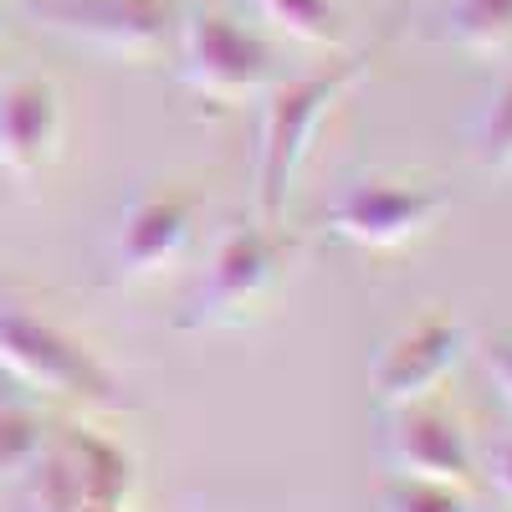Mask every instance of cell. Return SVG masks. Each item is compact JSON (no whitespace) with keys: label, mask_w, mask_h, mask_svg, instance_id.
Masks as SVG:
<instances>
[{"label":"cell","mask_w":512,"mask_h":512,"mask_svg":"<svg viewBox=\"0 0 512 512\" xmlns=\"http://www.w3.org/2000/svg\"><path fill=\"white\" fill-rule=\"evenodd\" d=\"M364 62H344L313 77H292L272 82L262 93V118H256V164H251V185H256V226L282 231L287 216V195L297 180V164L308 159V144L318 134V123L338 108L349 88H359Z\"/></svg>","instance_id":"cell-1"},{"label":"cell","mask_w":512,"mask_h":512,"mask_svg":"<svg viewBox=\"0 0 512 512\" xmlns=\"http://www.w3.org/2000/svg\"><path fill=\"white\" fill-rule=\"evenodd\" d=\"M31 512H123L134 497V461L98 431H62L21 472Z\"/></svg>","instance_id":"cell-2"},{"label":"cell","mask_w":512,"mask_h":512,"mask_svg":"<svg viewBox=\"0 0 512 512\" xmlns=\"http://www.w3.org/2000/svg\"><path fill=\"white\" fill-rule=\"evenodd\" d=\"M180 82L210 103L236 108L246 98H262L277 82V67L246 26L221 11H195L180 21Z\"/></svg>","instance_id":"cell-3"},{"label":"cell","mask_w":512,"mask_h":512,"mask_svg":"<svg viewBox=\"0 0 512 512\" xmlns=\"http://www.w3.org/2000/svg\"><path fill=\"white\" fill-rule=\"evenodd\" d=\"M26 16L108 62H154L169 36V0H31Z\"/></svg>","instance_id":"cell-4"},{"label":"cell","mask_w":512,"mask_h":512,"mask_svg":"<svg viewBox=\"0 0 512 512\" xmlns=\"http://www.w3.org/2000/svg\"><path fill=\"white\" fill-rule=\"evenodd\" d=\"M0 369L31 384L41 395H82V400H113L108 369L52 323L36 313L0 303Z\"/></svg>","instance_id":"cell-5"},{"label":"cell","mask_w":512,"mask_h":512,"mask_svg":"<svg viewBox=\"0 0 512 512\" xmlns=\"http://www.w3.org/2000/svg\"><path fill=\"white\" fill-rule=\"evenodd\" d=\"M272 277H277V231L231 226L205 256V272H200V287L190 297L185 328L246 323V313L267 297Z\"/></svg>","instance_id":"cell-6"},{"label":"cell","mask_w":512,"mask_h":512,"mask_svg":"<svg viewBox=\"0 0 512 512\" xmlns=\"http://www.w3.org/2000/svg\"><path fill=\"white\" fill-rule=\"evenodd\" d=\"M446 200L425 185H400V180H354L344 195L328 205L323 231L349 241V246H369V251H390L405 246L415 236H425L441 221Z\"/></svg>","instance_id":"cell-7"},{"label":"cell","mask_w":512,"mask_h":512,"mask_svg":"<svg viewBox=\"0 0 512 512\" xmlns=\"http://www.w3.org/2000/svg\"><path fill=\"white\" fill-rule=\"evenodd\" d=\"M466 349V328L451 318H415L410 328H400L369 364V390L384 410L400 405H420L436 384L461 364Z\"/></svg>","instance_id":"cell-8"},{"label":"cell","mask_w":512,"mask_h":512,"mask_svg":"<svg viewBox=\"0 0 512 512\" xmlns=\"http://www.w3.org/2000/svg\"><path fill=\"white\" fill-rule=\"evenodd\" d=\"M195 236V195L185 190H149L118 216L108 267L113 282H149L185 256Z\"/></svg>","instance_id":"cell-9"},{"label":"cell","mask_w":512,"mask_h":512,"mask_svg":"<svg viewBox=\"0 0 512 512\" xmlns=\"http://www.w3.org/2000/svg\"><path fill=\"white\" fill-rule=\"evenodd\" d=\"M62 103L47 77H21L0 88V169L11 180H36L57 159Z\"/></svg>","instance_id":"cell-10"},{"label":"cell","mask_w":512,"mask_h":512,"mask_svg":"<svg viewBox=\"0 0 512 512\" xmlns=\"http://www.w3.org/2000/svg\"><path fill=\"white\" fill-rule=\"evenodd\" d=\"M384 456L400 477H425V482H472V446H466L461 425L441 410L425 405H400L384 436Z\"/></svg>","instance_id":"cell-11"},{"label":"cell","mask_w":512,"mask_h":512,"mask_svg":"<svg viewBox=\"0 0 512 512\" xmlns=\"http://www.w3.org/2000/svg\"><path fill=\"white\" fill-rule=\"evenodd\" d=\"M446 36L472 57H507L512 0H446Z\"/></svg>","instance_id":"cell-12"},{"label":"cell","mask_w":512,"mask_h":512,"mask_svg":"<svg viewBox=\"0 0 512 512\" xmlns=\"http://www.w3.org/2000/svg\"><path fill=\"white\" fill-rule=\"evenodd\" d=\"M256 11L303 47H338L344 41V16L333 0H256Z\"/></svg>","instance_id":"cell-13"},{"label":"cell","mask_w":512,"mask_h":512,"mask_svg":"<svg viewBox=\"0 0 512 512\" xmlns=\"http://www.w3.org/2000/svg\"><path fill=\"white\" fill-rule=\"evenodd\" d=\"M472 154L487 169H507L512 164V77L487 98V108L472 123Z\"/></svg>","instance_id":"cell-14"},{"label":"cell","mask_w":512,"mask_h":512,"mask_svg":"<svg viewBox=\"0 0 512 512\" xmlns=\"http://www.w3.org/2000/svg\"><path fill=\"white\" fill-rule=\"evenodd\" d=\"M384 512H472V502L461 497L451 482H425V477H400L384 492Z\"/></svg>","instance_id":"cell-15"},{"label":"cell","mask_w":512,"mask_h":512,"mask_svg":"<svg viewBox=\"0 0 512 512\" xmlns=\"http://www.w3.org/2000/svg\"><path fill=\"white\" fill-rule=\"evenodd\" d=\"M47 436H41L36 415L26 410H0V477H21L26 466L41 456Z\"/></svg>","instance_id":"cell-16"},{"label":"cell","mask_w":512,"mask_h":512,"mask_svg":"<svg viewBox=\"0 0 512 512\" xmlns=\"http://www.w3.org/2000/svg\"><path fill=\"white\" fill-rule=\"evenodd\" d=\"M482 364H487V374H492V384H497V395L512 405V333L492 338V344L482 349Z\"/></svg>","instance_id":"cell-17"},{"label":"cell","mask_w":512,"mask_h":512,"mask_svg":"<svg viewBox=\"0 0 512 512\" xmlns=\"http://www.w3.org/2000/svg\"><path fill=\"white\" fill-rule=\"evenodd\" d=\"M487 477H492V487L512 502V441H502V446L492 451V461H487Z\"/></svg>","instance_id":"cell-18"},{"label":"cell","mask_w":512,"mask_h":512,"mask_svg":"<svg viewBox=\"0 0 512 512\" xmlns=\"http://www.w3.org/2000/svg\"><path fill=\"white\" fill-rule=\"evenodd\" d=\"M507 169H512V164H507Z\"/></svg>","instance_id":"cell-19"}]
</instances>
